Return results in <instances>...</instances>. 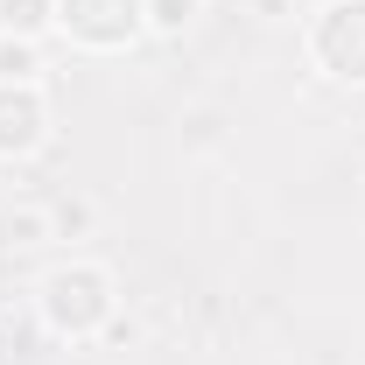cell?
Listing matches in <instances>:
<instances>
[{"label": "cell", "instance_id": "cell-1", "mask_svg": "<svg viewBox=\"0 0 365 365\" xmlns=\"http://www.w3.org/2000/svg\"><path fill=\"white\" fill-rule=\"evenodd\" d=\"M36 317L63 344H98V330L120 317V281L98 260H63L36 281Z\"/></svg>", "mask_w": 365, "mask_h": 365}, {"label": "cell", "instance_id": "cell-2", "mask_svg": "<svg viewBox=\"0 0 365 365\" xmlns=\"http://www.w3.org/2000/svg\"><path fill=\"white\" fill-rule=\"evenodd\" d=\"M309 56L323 63V78L337 85H365V0H330L309 21Z\"/></svg>", "mask_w": 365, "mask_h": 365}, {"label": "cell", "instance_id": "cell-3", "mask_svg": "<svg viewBox=\"0 0 365 365\" xmlns=\"http://www.w3.org/2000/svg\"><path fill=\"white\" fill-rule=\"evenodd\" d=\"M56 29L85 49H120L148 29V0H56Z\"/></svg>", "mask_w": 365, "mask_h": 365}, {"label": "cell", "instance_id": "cell-4", "mask_svg": "<svg viewBox=\"0 0 365 365\" xmlns=\"http://www.w3.org/2000/svg\"><path fill=\"white\" fill-rule=\"evenodd\" d=\"M43 140H49V91L0 85V162H29Z\"/></svg>", "mask_w": 365, "mask_h": 365}, {"label": "cell", "instance_id": "cell-5", "mask_svg": "<svg viewBox=\"0 0 365 365\" xmlns=\"http://www.w3.org/2000/svg\"><path fill=\"white\" fill-rule=\"evenodd\" d=\"M43 218H49V239L78 246V239H91V232H98V204H91V197H78V190H63V197H49V204H43Z\"/></svg>", "mask_w": 365, "mask_h": 365}, {"label": "cell", "instance_id": "cell-6", "mask_svg": "<svg viewBox=\"0 0 365 365\" xmlns=\"http://www.w3.org/2000/svg\"><path fill=\"white\" fill-rule=\"evenodd\" d=\"M49 29H56V0H0V36L43 43Z\"/></svg>", "mask_w": 365, "mask_h": 365}, {"label": "cell", "instance_id": "cell-7", "mask_svg": "<svg viewBox=\"0 0 365 365\" xmlns=\"http://www.w3.org/2000/svg\"><path fill=\"white\" fill-rule=\"evenodd\" d=\"M0 85H43V49L21 36H0Z\"/></svg>", "mask_w": 365, "mask_h": 365}, {"label": "cell", "instance_id": "cell-8", "mask_svg": "<svg viewBox=\"0 0 365 365\" xmlns=\"http://www.w3.org/2000/svg\"><path fill=\"white\" fill-rule=\"evenodd\" d=\"M197 14H204V0H148V29L155 36H182Z\"/></svg>", "mask_w": 365, "mask_h": 365}, {"label": "cell", "instance_id": "cell-9", "mask_svg": "<svg viewBox=\"0 0 365 365\" xmlns=\"http://www.w3.org/2000/svg\"><path fill=\"white\" fill-rule=\"evenodd\" d=\"M253 14H260V21H288V14H295V0H253Z\"/></svg>", "mask_w": 365, "mask_h": 365}]
</instances>
